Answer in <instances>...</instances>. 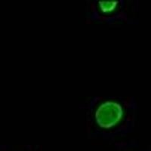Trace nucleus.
<instances>
[{
    "mask_svg": "<svg viewBox=\"0 0 151 151\" xmlns=\"http://www.w3.org/2000/svg\"><path fill=\"white\" fill-rule=\"evenodd\" d=\"M124 105L117 100L106 99L97 104L93 113L94 122L102 130H111L118 127L125 119Z\"/></svg>",
    "mask_w": 151,
    "mask_h": 151,
    "instance_id": "f257e3e1",
    "label": "nucleus"
},
{
    "mask_svg": "<svg viewBox=\"0 0 151 151\" xmlns=\"http://www.w3.org/2000/svg\"><path fill=\"white\" fill-rule=\"evenodd\" d=\"M97 6L101 14H112L118 10L119 2L118 0H100Z\"/></svg>",
    "mask_w": 151,
    "mask_h": 151,
    "instance_id": "f03ea898",
    "label": "nucleus"
}]
</instances>
